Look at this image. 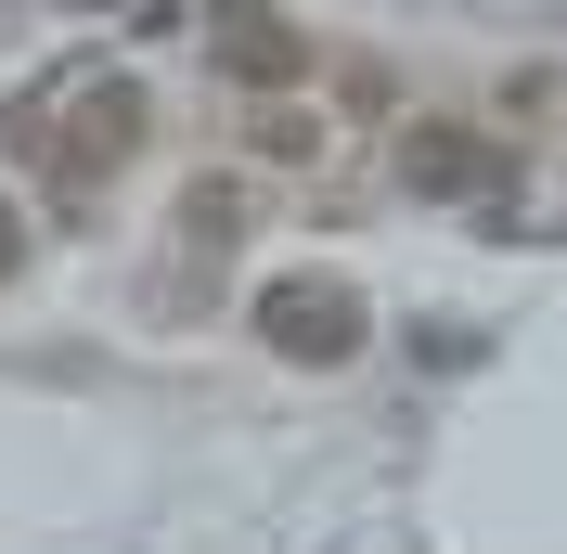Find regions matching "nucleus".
<instances>
[{"label":"nucleus","instance_id":"obj_3","mask_svg":"<svg viewBox=\"0 0 567 554\" xmlns=\"http://www.w3.org/2000/svg\"><path fill=\"white\" fill-rule=\"evenodd\" d=\"M116 155H142V91H130V78H104V91H78L65 142H39V168H52V194H91V181H104Z\"/></svg>","mask_w":567,"mask_h":554},{"label":"nucleus","instance_id":"obj_2","mask_svg":"<svg viewBox=\"0 0 567 554\" xmlns=\"http://www.w3.org/2000/svg\"><path fill=\"white\" fill-rule=\"evenodd\" d=\"M400 194H425V207H491V194H516V155L491 130H464V116H413L400 130Z\"/></svg>","mask_w":567,"mask_h":554},{"label":"nucleus","instance_id":"obj_7","mask_svg":"<svg viewBox=\"0 0 567 554\" xmlns=\"http://www.w3.org/2000/svg\"><path fill=\"white\" fill-rule=\"evenodd\" d=\"M13 271H27V219L0 207V284H13Z\"/></svg>","mask_w":567,"mask_h":554},{"label":"nucleus","instance_id":"obj_5","mask_svg":"<svg viewBox=\"0 0 567 554\" xmlns=\"http://www.w3.org/2000/svg\"><path fill=\"white\" fill-rule=\"evenodd\" d=\"M233 233H246V181H194V194H181V245H194V258H219Z\"/></svg>","mask_w":567,"mask_h":554},{"label":"nucleus","instance_id":"obj_1","mask_svg":"<svg viewBox=\"0 0 567 554\" xmlns=\"http://www.w3.org/2000/svg\"><path fill=\"white\" fill-rule=\"evenodd\" d=\"M246 322H258V348H284V361H310V375L361 361V336H374V310H361V284H336V271H271Z\"/></svg>","mask_w":567,"mask_h":554},{"label":"nucleus","instance_id":"obj_8","mask_svg":"<svg viewBox=\"0 0 567 554\" xmlns=\"http://www.w3.org/2000/svg\"><path fill=\"white\" fill-rule=\"evenodd\" d=\"M65 13H130V0H65Z\"/></svg>","mask_w":567,"mask_h":554},{"label":"nucleus","instance_id":"obj_4","mask_svg":"<svg viewBox=\"0 0 567 554\" xmlns=\"http://www.w3.org/2000/svg\"><path fill=\"white\" fill-rule=\"evenodd\" d=\"M207 52H219L233 91H297V78H310V27L271 13V0H233V13L207 27Z\"/></svg>","mask_w":567,"mask_h":554},{"label":"nucleus","instance_id":"obj_6","mask_svg":"<svg viewBox=\"0 0 567 554\" xmlns=\"http://www.w3.org/2000/svg\"><path fill=\"white\" fill-rule=\"evenodd\" d=\"M246 142H258V155H284V168H297V155H310L322 130H310V116H284V104H258V116H246Z\"/></svg>","mask_w":567,"mask_h":554}]
</instances>
